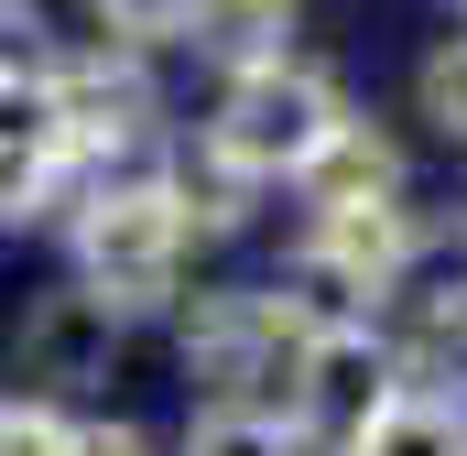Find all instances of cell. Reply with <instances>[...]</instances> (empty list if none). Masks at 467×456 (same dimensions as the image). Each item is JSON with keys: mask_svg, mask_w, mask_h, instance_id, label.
Returning a JSON list of instances; mask_svg holds the SVG:
<instances>
[{"mask_svg": "<svg viewBox=\"0 0 467 456\" xmlns=\"http://www.w3.org/2000/svg\"><path fill=\"white\" fill-rule=\"evenodd\" d=\"M66 250H77V283L109 294L119 316L163 305L174 272H185V196H174V174L141 163V174H99V185H77Z\"/></svg>", "mask_w": 467, "mask_h": 456, "instance_id": "cell-1", "label": "cell"}, {"mask_svg": "<svg viewBox=\"0 0 467 456\" xmlns=\"http://www.w3.org/2000/svg\"><path fill=\"white\" fill-rule=\"evenodd\" d=\"M348 130V98L316 77V66H250L229 77V98L207 119V174H229V185H305V163L327 152Z\"/></svg>", "mask_w": 467, "mask_h": 456, "instance_id": "cell-2", "label": "cell"}, {"mask_svg": "<svg viewBox=\"0 0 467 456\" xmlns=\"http://www.w3.org/2000/svg\"><path fill=\"white\" fill-rule=\"evenodd\" d=\"M44 98H55V152H66V174H130L141 152H152V130H163V98H152V77H141V55H55L44 66Z\"/></svg>", "mask_w": 467, "mask_h": 456, "instance_id": "cell-3", "label": "cell"}, {"mask_svg": "<svg viewBox=\"0 0 467 456\" xmlns=\"http://www.w3.org/2000/svg\"><path fill=\"white\" fill-rule=\"evenodd\" d=\"M305 347H316L305 294H207L185 316V380L207 391V413L218 402H261V380H294Z\"/></svg>", "mask_w": 467, "mask_h": 456, "instance_id": "cell-4", "label": "cell"}, {"mask_svg": "<svg viewBox=\"0 0 467 456\" xmlns=\"http://www.w3.org/2000/svg\"><path fill=\"white\" fill-rule=\"evenodd\" d=\"M119 326H130V316H119L109 294L55 283V294H33V305H22V326H11V380H22V391H44V402H66V391L109 380Z\"/></svg>", "mask_w": 467, "mask_h": 456, "instance_id": "cell-5", "label": "cell"}, {"mask_svg": "<svg viewBox=\"0 0 467 456\" xmlns=\"http://www.w3.org/2000/svg\"><path fill=\"white\" fill-rule=\"evenodd\" d=\"M391 402H402V358L369 337V326H316L305 369H294V413H305L316 435L358 446V435H369Z\"/></svg>", "mask_w": 467, "mask_h": 456, "instance_id": "cell-6", "label": "cell"}, {"mask_svg": "<svg viewBox=\"0 0 467 456\" xmlns=\"http://www.w3.org/2000/svg\"><path fill=\"white\" fill-rule=\"evenodd\" d=\"M402 261H413V218H402L391 196H380V207H327V218H316V283L380 294Z\"/></svg>", "mask_w": 467, "mask_h": 456, "instance_id": "cell-7", "label": "cell"}, {"mask_svg": "<svg viewBox=\"0 0 467 456\" xmlns=\"http://www.w3.org/2000/svg\"><path fill=\"white\" fill-rule=\"evenodd\" d=\"M305 196H316V218H327V207H380V196H391V141H369L348 119V130L305 163Z\"/></svg>", "mask_w": 467, "mask_h": 456, "instance_id": "cell-8", "label": "cell"}, {"mask_svg": "<svg viewBox=\"0 0 467 456\" xmlns=\"http://www.w3.org/2000/svg\"><path fill=\"white\" fill-rule=\"evenodd\" d=\"M348 456H467V413H457V402H435V391H402Z\"/></svg>", "mask_w": 467, "mask_h": 456, "instance_id": "cell-9", "label": "cell"}, {"mask_svg": "<svg viewBox=\"0 0 467 456\" xmlns=\"http://www.w3.org/2000/svg\"><path fill=\"white\" fill-rule=\"evenodd\" d=\"M185 456H305V424H283L272 402H218L185 424Z\"/></svg>", "mask_w": 467, "mask_h": 456, "instance_id": "cell-10", "label": "cell"}, {"mask_svg": "<svg viewBox=\"0 0 467 456\" xmlns=\"http://www.w3.org/2000/svg\"><path fill=\"white\" fill-rule=\"evenodd\" d=\"M283 11H294V0H207V11H196V44H218L229 77L283 66Z\"/></svg>", "mask_w": 467, "mask_h": 456, "instance_id": "cell-11", "label": "cell"}, {"mask_svg": "<svg viewBox=\"0 0 467 456\" xmlns=\"http://www.w3.org/2000/svg\"><path fill=\"white\" fill-rule=\"evenodd\" d=\"M196 11H207V0H88V22H99V44H109V55L196 44Z\"/></svg>", "mask_w": 467, "mask_h": 456, "instance_id": "cell-12", "label": "cell"}, {"mask_svg": "<svg viewBox=\"0 0 467 456\" xmlns=\"http://www.w3.org/2000/svg\"><path fill=\"white\" fill-rule=\"evenodd\" d=\"M55 196H66V152L55 141L44 152H0V228H33Z\"/></svg>", "mask_w": 467, "mask_h": 456, "instance_id": "cell-13", "label": "cell"}, {"mask_svg": "<svg viewBox=\"0 0 467 456\" xmlns=\"http://www.w3.org/2000/svg\"><path fill=\"white\" fill-rule=\"evenodd\" d=\"M77 446V413L44 402V391H0V456H66Z\"/></svg>", "mask_w": 467, "mask_h": 456, "instance_id": "cell-14", "label": "cell"}, {"mask_svg": "<svg viewBox=\"0 0 467 456\" xmlns=\"http://www.w3.org/2000/svg\"><path fill=\"white\" fill-rule=\"evenodd\" d=\"M55 44H44V0H0V88L11 77H44Z\"/></svg>", "mask_w": 467, "mask_h": 456, "instance_id": "cell-15", "label": "cell"}, {"mask_svg": "<svg viewBox=\"0 0 467 456\" xmlns=\"http://www.w3.org/2000/svg\"><path fill=\"white\" fill-rule=\"evenodd\" d=\"M424 119H446V130H467V44H446V55L424 66Z\"/></svg>", "mask_w": 467, "mask_h": 456, "instance_id": "cell-16", "label": "cell"}, {"mask_svg": "<svg viewBox=\"0 0 467 456\" xmlns=\"http://www.w3.org/2000/svg\"><path fill=\"white\" fill-rule=\"evenodd\" d=\"M66 456H163V446H152L141 424H119V413H99V424H77V446H66Z\"/></svg>", "mask_w": 467, "mask_h": 456, "instance_id": "cell-17", "label": "cell"}]
</instances>
